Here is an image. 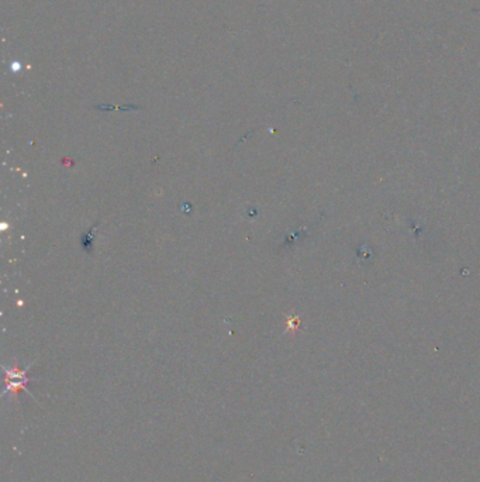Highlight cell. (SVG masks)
<instances>
[{
  "label": "cell",
  "instance_id": "1",
  "mask_svg": "<svg viewBox=\"0 0 480 482\" xmlns=\"http://www.w3.org/2000/svg\"><path fill=\"white\" fill-rule=\"evenodd\" d=\"M29 368H30V365L26 369H22V368H19L17 364H15L12 368L3 367V369H5V383H6V388H5L3 395H10V399L17 402L19 401V394L22 391L29 392L27 388H26V385L30 382V378L27 376V369Z\"/></svg>",
  "mask_w": 480,
  "mask_h": 482
}]
</instances>
